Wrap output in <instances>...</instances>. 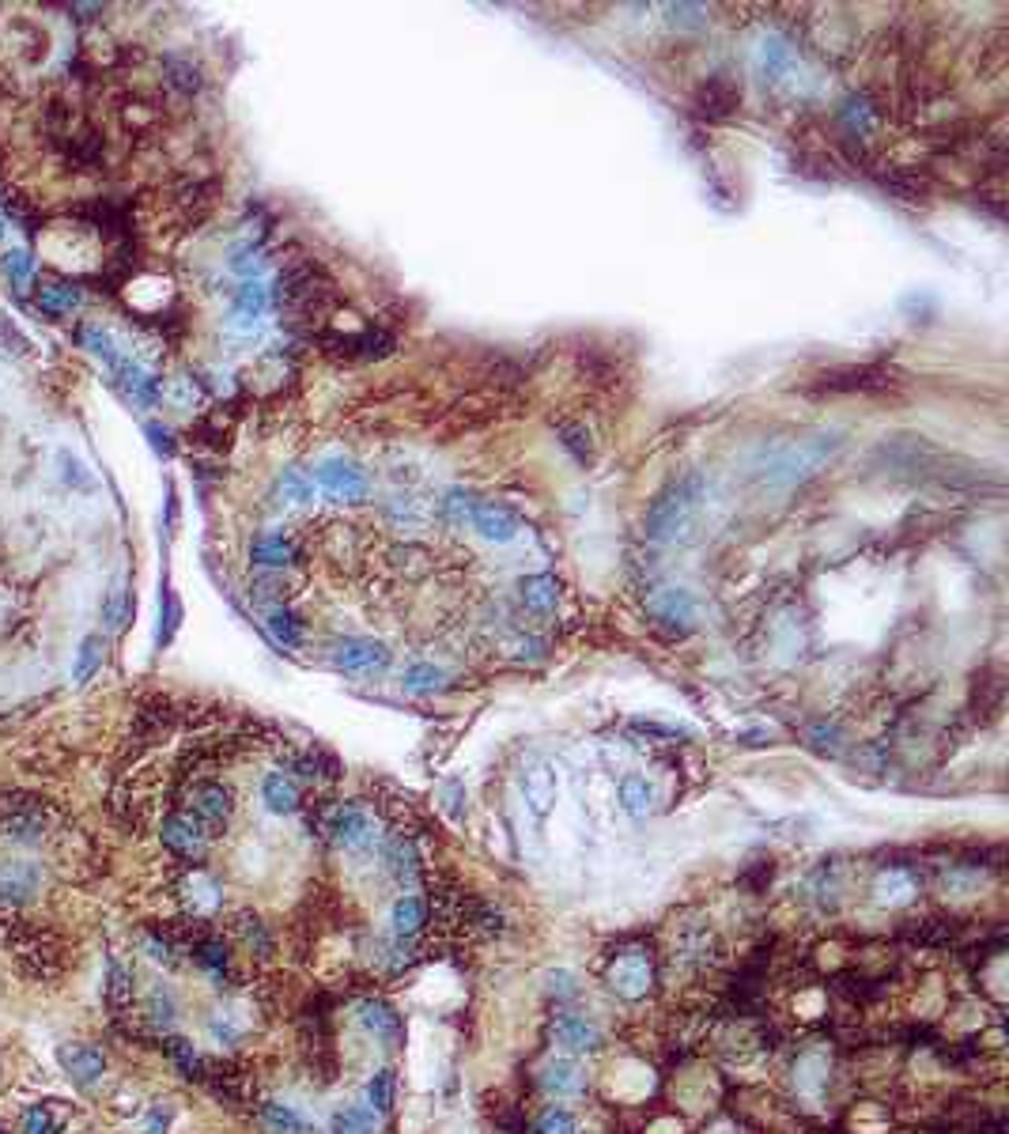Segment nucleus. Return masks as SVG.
<instances>
[{"label":"nucleus","instance_id":"obj_1","mask_svg":"<svg viewBox=\"0 0 1009 1134\" xmlns=\"http://www.w3.org/2000/svg\"><path fill=\"white\" fill-rule=\"evenodd\" d=\"M843 447V431H817L809 439H798V443H787L779 447L775 454H768L764 462V484L771 488H790V484H802L809 477H817L824 465L836 458V450Z\"/></svg>","mask_w":1009,"mask_h":1134},{"label":"nucleus","instance_id":"obj_2","mask_svg":"<svg viewBox=\"0 0 1009 1134\" xmlns=\"http://www.w3.org/2000/svg\"><path fill=\"white\" fill-rule=\"evenodd\" d=\"M703 503V477L700 473H685L677 481H669L658 499L650 503L647 518H643V533L650 541H681L692 526V518Z\"/></svg>","mask_w":1009,"mask_h":1134},{"label":"nucleus","instance_id":"obj_3","mask_svg":"<svg viewBox=\"0 0 1009 1134\" xmlns=\"http://www.w3.org/2000/svg\"><path fill=\"white\" fill-rule=\"evenodd\" d=\"M182 809L216 840L235 813V794H231V787H223L220 779H197L182 794Z\"/></svg>","mask_w":1009,"mask_h":1134},{"label":"nucleus","instance_id":"obj_4","mask_svg":"<svg viewBox=\"0 0 1009 1134\" xmlns=\"http://www.w3.org/2000/svg\"><path fill=\"white\" fill-rule=\"evenodd\" d=\"M322 836L337 851H367L375 843V821L360 802H341L322 813Z\"/></svg>","mask_w":1009,"mask_h":1134},{"label":"nucleus","instance_id":"obj_5","mask_svg":"<svg viewBox=\"0 0 1009 1134\" xmlns=\"http://www.w3.org/2000/svg\"><path fill=\"white\" fill-rule=\"evenodd\" d=\"M159 840H163V847L171 851L174 859H182L186 866H201L205 855H208V847H212V836H208L205 828L189 817L186 809H174V813L163 817V825H159Z\"/></svg>","mask_w":1009,"mask_h":1134},{"label":"nucleus","instance_id":"obj_6","mask_svg":"<svg viewBox=\"0 0 1009 1134\" xmlns=\"http://www.w3.org/2000/svg\"><path fill=\"white\" fill-rule=\"evenodd\" d=\"M605 980H609V987H613L620 998L639 1002V998H647L650 987H654V961H650L647 949H624V953L613 957Z\"/></svg>","mask_w":1009,"mask_h":1134},{"label":"nucleus","instance_id":"obj_7","mask_svg":"<svg viewBox=\"0 0 1009 1134\" xmlns=\"http://www.w3.org/2000/svg\"><path fill=\"white\" fill-rule=\"evenodd\" d=\"M50 832V809L35 798H16L0 806V836L12 843H38Z\"/></svg>","mask_w":1009,"mask_h":1134},{"label":"nucleus","instance_id":"obj_8","mask_svg":"<svg viewBox=\"0 0 1009 1134\" xmlns=\"http://www.w3.org/2000/svg\"><path fill=\"white\" fill-rule=\"evenodd\" d=\"M314 477L322 484V492H329L333 499H348V503H360L371 492L367 473L352 458H325Z\"/></svg>","mask_w":1009,"mask_h":1134},{"label":"nucleus","instance_id":"obj_9","mask_svg":"<svg viewBox=\"0 0 1009 1134\" xmlns=\"http://www.w3.org/2000/svg\"><path fill=\"white\" fill-rule=\"evenodd\" d=\"M647 613L654 624H662L669 632H688V624L696 617V602L685 586H658L647 594Z\"/></svg>","mask_w":1009,"mask_h":1134},{"label":"nucleus","instance_id":"obj_10","mask_svg":"<svg viewBox=\"0 0 1009 1134\" xmlns=\"http://www.w3.org/2000/svg\"><path fill=\"white\" fill-rule=\"evenodd\" d=\"M469 522H473V530H477L484 541H492V545H511L514 537L522 533L518 511L507 507V503H499V499H477Z\"/></svg>","mask_w":1009,"mask_h":1134},{"label":"nucleus","instance_id":"obj_11","mask_svg":"<svg viewBox=\"0 0 1009 1134\" xmlns=\"http://www.w3.org/2000/svg\"><path fill=\"white\" fill-rule=\"evenodd\" d=\"M333 666L341 673H378L390 666V651L378 639H360L348 636L341 643H333Z\"/></svg>","mask_w":1009,"mask_h":1134},{"label":"nucleus","instance_id":"obj_12","mask_svg":"<svg viewBox=\"0 0 1009 1134\" xmlns=\"http://www.w3.org/2000/svg\"><path fill=\"white\" fill-rule=\"evenodd\" d=\"M38 877H42V870L35 862H0V908H23L35 896Z\"/></svg>","mask_w":1009,"mask_h":1134},{"label":"nucleus","instance_id":"obj_13","mask_svg":"<svg viewBox=\"0 0 1009 1134\" xmlns=\"http://www.w3.org/2000/svg\"><path fill=\"white\" fill-rule=\"evenodd\" d=\"M382 862H386V870H390L401 885H412L416 877L424 874V855H420V847H416V840H412L409 832H390V836H386V843H382Z\"/></svg>","mask_w":1009,"mask_h":1134},{"label":"nucleus","instance_id":"obj_14","mask_svg":"<svg viewBox=\"0 0 1009 1134\" xmlns=\"http://www.w3.org/2000/svg\"><path fill=\"white\" fill-rule=\"evenodd\" d=\"M548 1036L564 1051H598L601 1040H605L598 1025L582 1014H556L548 1025Z\"/></svg>","mask_w":1009,"mask_h":1134},{"label":"nucleus","instance_id":"obj_15","mask_svg":"<svg viewBox=\"0 0 1009 1134\" xmlns=\"http://www.w3.org/2000/svg\"><path fill=\"white\" fill-rule=\"evenodd\" d=\"M360 1025L367 1036H375L378 1044L386 1048H397L401 1036H405V1025H401V1014H397L390 1002L382 998H363L360 1002Z\"/></svg>","mask_w":1009,"mask_h":1134},{"label":"nucleus","instance_id":"obj_16","mask_svg":"<svg viewBox=\"0 0 1009 1134\" xmlns=\"http://www.w3.org/2000/svg\"><path fill=\"white\" fill-rule=\"evenodd\" d=\"M57 1059H61V1066L69 1070V1078L80 1089H91V1085L103 1082L106 1074V1055L95 1044H69V1048L57 1051Z\"/></svg>","mask_w":1009,"mask_h":1134},{"label":"nucleus","instance_id":"obj_17","mask_svg":"<svg viewBox=\"0 0 1009 1134\" xmlns=\"http://www.w3.org/2000/svg\"><path fill=\"white\" fill-rule=\"evenodd\" d=\"M269 310H273V288L265 280H257V276L242 280L239 292H235V326L257 329Z\"/></svg>","mask_w":1009,"mask_h":1134},{"label":"nucleus","instance_id":"obj_18","mask_svg":"<svg viewBox=\"0 0 1009 1134\" xmlns=\"http://www.w3.org/2000/svg\"><path fill=\"white\" fill-rule=\"evenodd\" d=\"M250 560H254L257 567H265V571H284V567H291L295 560H299V545L291 541L288 533L280 530H265L254 537V545H250Z\"/></svg>","mask_w":1009,"mask_h":1134},{"label":"nucleus","instance_id":"obj_19","mask_svg":"<svg viewBox=\"0 0 1009 1134\" xmlns=\"http://www.w3.org/2000/svg\"><path fill=\"white\" fill-rule=\"evenodd\" d=\"M261 802H265L269 813L288 817V813H299V806H303V787H299L295 775L280 768V772H269L261 779Z\"/></svg>","mask_w":1009,"mask_h":1134},{"label":"nucleus","instance_id":"obj_20","mask_svg":"<svg viewBox=\"0 0 1009 1134\" xmlns=\"http://www.w3.org/2000/svg\"><path fill=\"white\" fill-rule=\"evenodd\" d=\"M518 598H522V605H526L530 613H537V617H552L556 605H560V583H556L548 571H537V575H526V579L518 583Z\"/></svg>","mask_w":1009,"mask_h":1134},{"label":"nucleus","instance_id":"obj_21","mask_svg":"<svg viewBox=\"0 0 1009 1134\" xmlns=\"http://www.w3.org/2000/svg\"><path fill=\"white\" fill-rule=\"evenodd\" d=\"M231 934H235V938L246 945V953H254V957H273L276 953L273 930H269V923H261V915H254V911L231 915Z\"/></svg>","mask_w":1009,"mask_h":1134},{"label":"nucleus","instance_id":"obj_22","mask_svg":"<svg viewBox=\"0 0 1009 1134\" xmlns=\"http://www.w3.org/2000/svg\"><path fill=\"white\" fill-rule=\"evenodd\" d=\"M428 911H431V904L424 900V896H412V893L397 896L394 908H390V927H394L397 938H405V942H409V938H416L420 930L428 927Z\"/></svg>","mask_w":1009,"mask_h":1134},{"label":"nucleus","instance_id":"obj_23","mask_svg":"<svg viewBox=\"0 0 1009 1134\" xmlns=\"http://www.w3.org/2000/svg\"><path fill=\"white\" fill-rule=\"evenodd\" d=\"M541 1085L552 1097H579L586 1089V1074H582V1066L575 1059H552L541 1070Z\"/></svg>","mask_w":1009,"mask_h":1134},{"label":"nucleus","instance_id":"obj_24","mask_svg":"<svg viewBox=\"0 0 1009 1134\" xmlns=\"http://www.w3.org/2000/svg\"><path fill=\"white\" fill-rule=\"evenodd\" d=\"M889 382L892 378L885 367H851V371H832V375H824L817 386L839 394V390H881V386H889Z\"/></svg>","mask_w":1009,"mask_h":1134},{"label":"nucleus","instance_id":"obj_25","mask_svg":"<svg viewBox=\"0 0 1009 1134\" xmlns=\"http://www.w3.org/2000/svg\"><path fill=\"white\" fill-rule=\"evenodd\" d=\"M522 791H526V802H530L533 813L545 817L552 802H556V775H552V768L548 764H530L522 772Z\"/></svg>","mask_w":1009,"mask_h":1134},{"label":"nucleus","instance_id":"obj_26","mask_svg":"<svg viewBox=\"0 0 1009 1134\" xmlns=\"http://www.w3.org/2000/svg\"><path fill=\"white\" fill-rule=\"evenodd\" d=\"M741 103V87L730 80V76H711L707 84L700 87V110L703 114H711V118H726V114H734V106Z\"/></svg>","mask_w":1009,"mask_h":1134},{"label":"nucleus","instance_id":"obj_27","mask_svg":"<svg viewBox=\"0 0 1009 1134\" xmlns=\"http://www.w3.org/2000/svg\"><path fill=\"white\" fill-rule=\"evenodd\" d=\"M182 900H186V908L193 911V915H208V911L220 908V885L212 881V877L205 874V870H189L186 881H182Z\"/></svg>","mask_w":1009,"mask_h":1134},{"label":"nucleus","instance_id":"obj_28","mask_svg":"<svg viewBox=\"0 0 1009 1134\" xmlns=\"http://www.w3.org/2000/svg\"><path fill=\"white\" fill-rule=\"evenodd\" d=\"M839 121L847 125V133L851 137H870L873 129L881 125V114H877V106H873L870 95H851L847 103L839 106Z\"/></svg>","mask_w":1009,"mask_h":1134},{"label":"nucleus","instance_id":"obj_29","mask_svg":"<svg viewBox=\"0 0 1009 1134\" xmlns=\"http://www.w3.org/2000/svg\"><path fill=\"white\" fill-rule=\"evenodd\" d=\"M873 893H877V904H889V908L907 904V900L915 896V877H911V870H904V866L881 870L877 881H873Z\"/></svg>","mask_w":1009,"mask_h":1134},{"label":"nucleus","instance_id":"obj_30","mask_svg":"<svg viewBox=\"0 0 1009 1134\" xmlns=\"http://www.w3.org/2000/svg\"><path fill=\"white\" fill-rule=\"evenodd\" d=\"M193 961H197V968L208 972L216 983L231 980V949H227L220 938H201V942L193 945Z\"/></svg>","mask_w":1009,"mask_h":1134},{"label":"nucleus","instance_id":"obj_31","mask_svg":"<svg viewBox=\"0 0 1009 1134\" xmlns=\"http://www.w3.org/2000/svg\"><path fill=\"white\" fill-rule=\"evenodd\" d=\"M620 809H624L628 817H635V821H643L650 809H654V787H650L643 775H624V779H620Z\"/></svg>","mask_w":1009,"mask_h":1134},{"label":"nucleus","instance_id":"obj_32","mask_svg":"<svg viewBox=\"0 0 1009 1134\" xmlns=\"http://www.w3.org/2000/svg\"><path fill=\"white\" fill-rule=\"evenodd\" d=\"M329 1134H378V1112L363 1104H344L329 1119Z\"/></svg>","mask_w":1009,"mask_h":1134},{"label":"nucleus","instance_id":"obj_33","mask_svg":"<svg viewBox=\"0 0 1009 1134\" xmlns=\"http://www.w3.org/2000/svg\"><path fill=\"white\" fill-rule=\"evenodd\" d=\"M261 1123L273 1134H314L307 1119L299 1116L291 1104H280V1100H265L261 1104Z\"/></svg>","mask_w":1009,"mask_h":1134},{"label":"nucleus","instance_id":"obj_34","mask_svg":"<svg viewBox=\"0 0 1009 1134\" xmlns=\"http://www.w3.org/2000/svg\"><path fill=\"white\" fill-rule=\"evenodd\" d=\"M284 772L295 775L299 783H329V779L337 775V764H333L325 753H318V749H310V753L291 756V764L284 768Z\"/></svg>","mask_w":1009,"mask_h":1134},{"label":"nucleus","instance_id":"obj_35","mask_svg":"<svg viewBox=\"0 0 1009 1134\" xmlns=\"http://www.w3.org/2000/svg\"><path fill=\"white\" fill-rule=\"evenodd\" d=\"M265 628H269V636L280 643V647H303V636H307V628H303V620L295 617L291 609H269V617H265Z\"/></svg>","mask_w":1009,"mask_h":1134},{"label":"nucleus","instance_id":"obj_36","mask_svg":"<svg viewBox=\"0 0 1009 1134\" xmlns=\"http://www.w3.org/2000/svg\"><path fill=\"white\" fill-rule=\"evenodd\" d=\"M163 1051L171 1055V1063L178 1066L186 1078H205L208 1063L197 1055V1048H193L189 1040H182V1036H167V1040H163Z\"/></svg>","mask_w":1009,"mask_h":1134},{"label":"nucleus","instance_id":"obj_37","mask_svg":"<svg viewBox=\"0 0 1009 1134\" xmlns=\"http://www.w3.org/2000/svg\"><path fill=\"white\" fill-rule=\"evenodd\" d=\"M174 1017H178V1002H174V995L167 991V987H155L152 995H148V1006H144V1021H148L152 1029L167 1032L174 1025Z\"/></svg>","mask_w":1009,"mask_h":1134},{"label":"nucleus","instance_id":"obj_38","mask_svg":"<svg viewBox=\"0 0 1009 1134\" xmlns=\"http://www.w3.org/2000/svg\"><path fill=\"white\" fill-rule=\"evenodd\" d=\"M106 998H110L114 1010L129 1006V998H133V972L118 957H110V964H106Z\"/></svg>","mask_w":1009,"mask_h":1134},{"label":"nucleus","instance_id":"obj_39","mask_svg":"<svg viewBox=\"0 0 1009 1134\" xmlns=\"http://www.w3.org/2000/svg\"><path fill=\"white\" fill-rule=\"evenodd\" d=\"M38 307L46 310V314H69V310L80 307V292L72 288V284H42L38 288Z\"/></svg>","mask_w":1009,"mask_h":1134},{"label":"nucleus","instance_id":"obj_40","mask_svg":"<svg viewBox=\"0 0 1009 1134\" xmlns=\"http://www.w3.org/2000/svg\"><path fill=\"white\" fill-rule=\"evenodd\" d=\"M431 552L424 545H397L394 549V567L405 575V579H424L431 571Z\"/></svg>","mask_w":1009,"mask_h":1134},{"label":"nucleus","instance_id":"obj_41","mask_svg":"<svg viewBox=\"0 0 1009 1134\" xmlns=\"http://www.w3.org/2000/svg\"><path fill=\"white\" fill-rule=\"evenodd\" d=\"M790 61H794V53H790V46L783 42V38H771V42H764V53H760V69H764V80H783L790 69Z\"/></svg>","mask_w":1009,"mask_h":1134},{"label":"nucleus","instance_id":"obj_42","mask_svg":"<svg viewBox=\"0 0 1009 1134\" xmlns=\"http://www.w3.org/2000/svg\"><path fill=\"white\" fill-rule=\"evenodd\" d=\"M276 488H280L284 503H295V507H303V503L314 499V481H310L303 469H284V473H280V481H276Z\"/></svg>","mask_w":1009,"mask_h":1134},{"label":"nucleus","instance_id":"obj_43","mask_svg":"<svg viewBox=\"0 0 1009 1134\" xmlns=\"http://www.w3.org/2000/svg\"><path fill=\"white\" fill-rule=\"evenodd\" d=\"M394 1074L390 1070H375L371 1074V1082H367V1104H371V1112H378V1116H386V1112H394Z\"/></svg>","mask_w":1009,"mask_h":1134},{"label":"nucleus","instance_id":"obj_44","mask_svg":"<svg viewBox=\"0 0 1009 1134\" xmlns=\"http://www.w3.org/2000/svg\"><path fill=\"white\" fill-rule=\"evenodd\" d=\"M443 681H446V673L439 670V666H431V662H412L409 670H405V677H401V685L409 688V692H435Z\"/></svg>","mask_w":1009,"mask_h":1134},{"label":"nucleus","instance_id":"obj_45","mask_svg":"<svg viewBox=\"0 0 1009 1134\" xmlns=\"http://www.w3.org/2000/svg\"><path fill=\"white\" fill-rule=\"evenodd\" d=\"M386 518H390V522H397V526H405V530H416V526H420V522L428 518V511L420 507V499L397 496L394 503L386 507Z\"/></svg>","mask_w":1009,"mask_h":1134},{"label":"nucleus","instance_id":"obj_46","mask_svg":"<svg viewBox=\"0 0 1009 1134\" xmlns=\"http://www.w3.org/2000/svg\"><path fill=\"white\" fill-rule=\"evenodd\" d=\"M19 1134H61V1123L53 1116V1108L35 1104V1108H27L23 1119H19Z\"/></svg>","mask_w":1009,"mask_h":1134},{"label":"nucleus","instance_id":"obj_47","mask_svg":"<svg viewBox=\"0 0 1009 1134\" xmlns=\"http://www.w3.org/2000/svg\"><path fill=\"white\" fill-rule=\"evenodd\" d=\"M537 1134H579V1123H575V1116L567 1112V1108H548V1112H541V1119H537Z\"/></svg>","mask_w":1009,"mask_h":1134},{"label":"nucleus","instance_id":"obj_48","mask_svg":"<svg viewBox=\"0 0 1009 1134\" xmlns=\"http://www.w3.org/2000/svg\"><path fill=\"white\" fill-rule=\"evenodd\" d=\"M4 269H8V276H12V284H16L19 292H27V288H31L35 261H31V254H27V250H12V254L4 258Z\"/></svg>","mask_w":1009,"mask_h":1134},{"label":"nucleus","instance_id":"obj_49","mask_svg":"<svg viewBox=\"0 0 1009 1134\" xmlns=\"http://www.w3.org/2000/svg\"><path fill=\"white\" fill-rule=\"evenodd\" d=\"M99 662H103V643H99L95 636L84 639V647H80V658H76V681L84 685L87 677L99 670Z\"/></svg>","mask_w":1009,"mask_h":1134},{"label":"nucleus","instance_id":"obj_50","mask_svg":"<svg viewBox=\"0 0 1009 1134\" xmlns=\"http://www.w3.org/2000/svg\"><path fill=\"white\" fill-rule=\"evenodd\" d=\"M473 507H477V499L469 496V492H462V488L446 492V499H443V515L450 518V522H465V518L473 515Z\"/></svg>","mask_w":1009,"mask_h":1134},{"label":"nucleus","instance_id":"obj_51","mask_svg":"<svg viewBox=\"0 0 1009 1134\" xmlns=\"http://www.w3.org/2000/svg\"><path fill=\"white\" fill-rule=\"evenodd\" d=\"M560 439L564 447L579 458V462H590V435L579 428V424H560Z\"/></svg>","mask_w":1009,"mask_h":1134},{"label":"nucleus","instance_id":"obj_52","mask_svg":"<svg viewBox=\"0 0 1009 1134\" xmlns=\"http://www.w3.org/2000/svg\"><path fill=\"white\" fill-rule=\"evenodd\" d=\"M144 953H148L155 964H163V968H178V957H174L178 949H174L167 938H159V934H148V938H144Z\"/></svg>","mask_w":1009,"mask_h":1134},{"label":"nucleus","instance_id":"obj_53","mask_svg":"<svg viewBox=\"0 0 1009 1134\" xmlns=\"http://www.w3.org/2000/svg\"><path fill=\"white\" fill-rule=\"evenodd\" d=\"M208 1032H212V1036H216L220 1044H235V1040H239V1025H235V1021H231L227 1014L212 1017V1021H208Z\"/></svg>","mask_w":1009,"mask_h":1134},{"label":"nucleus","instance_id":"obj_54","mask_svg":"<svg viewBox=\"0 0 1009 1134\" xmlns=\"http://www.w3.org/2000/svg\"><path fill=\"white\" fill-rule=\"evenodd\" d=\"M171 1119H174V1112L167 1108V1104H155L152 1112H148V1123H144V1131H148V1134H167V1131H171Z\"/></svg>","mask_w":1009,"mask_h":1134},{"label":"nucleus","instance_id":"obj_55","mask_svg":"<svg viewBox=\"0 0 1009 1134\" xmlns=\"http://www.w3.org/2000/svg\"><path fill=\"white\" fill-rule=\"evenodd\" d=\"M575 991H579V987H575V976H571V972H552V976H548V995L552 998H571Z\"/></svg>","mask_w":1009,"mask_h":1134},{"label":"nucleus","instance_id":"obj_56","mask_svg":"<svg viewBox=\"0 0 1009 1134\" xmlns=\"http://www.w3.org/2000/svg\"><path fill=\"white\" fill-rule=\"evenodd\" d=\"M809 738H813V745H817V749H828V753H836V745H839V730L836 726H809Z\"/></svg>","mask_w":1009,"mask_h":1134},{"label":"nucleus","instance_id":"obj_57","mask_svg":"<svg viewBox=\"0 0 1009 1134\" xmlns=\"http://www.w3.org/2000/svg\"><path fill=\"white\" fill-rule=\"evenodd\" d=\"M163 620H167V628H163V643H171L174 628H178V620H182V609H178V602H174L171 590L163 594Z\"/></svg>","mask_w":1009,"mask_h":1134},{"label":"nucleus","instance_id":"obj_58","mask_svg":"<svg viewBox=\"0 0 1009 1134\" xmlns=\"http://www.w3.org/2000/svg\"><path fill=\"white\" fill-rule=\"evenodd\" d=\"M632 726L639 730V734H654V738H669V741L681 738V730H673V726H658V722H643V719H639V722H632Z\"/></svg>","mask_w":1009,"mask_h":1134},{"label":"nucleus","instance_id":"obj_59","mask_svg":"<svg viewBox=\"0 0 1009 1134\" xmlns=\"http://www.w3.org/2000/svg\"><path fill=\"white\" fill-rule=\"evenodd\" d=\"M0 235H4V220H0Z\"/></svg>","mask_w":1009,"mask_h":1134}]
</instances>
